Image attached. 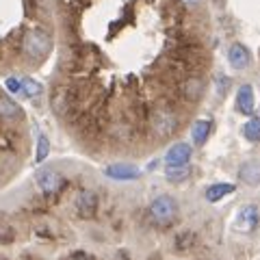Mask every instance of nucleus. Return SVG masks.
<instances>
[{
  "mask_svg": "<svg viewBox=\"0 0 260 260\" xmlns=\"http://www.w3.org/2000/svg\"><path fill=\"white\" fill-rule=\"evenodd\" d=\"M150 215H152V219L156 223L169 225L178 215V206H176L174 198H169V195H158V198L152 202V206H150Z\"/></svg>",
  "mask_w": 260,
  "mask_h": 260,
  "instance_id": "3",
  "label": "nucleus"
},
{
  "mask_svg": "<svg viewBox=\"0 0 260 260\" xmlns=\"http://www.w3.org/2000/svg\"><path fill=\"white\" fill-rule=\"evenodd\" d=\"M20 91L26 98H32V95H39V91H42V85L35 83L32 78H20Z\"/></svg>",
  "mask_w": 260,
  "mask_h": 260,
  "instance_id": "16",
  "label": "nucleus"
},
{
  "mask_svg": "<svg viewBox=\"0 0 260 260\" xmlns=\"http://www.w3.org/2000/svg\"><path fill=\"white\" fill-rule=\"evenodd\" d=\"M191 135H193L195 145H204L206 139H208V135H210V121H208V119L195 121V124H193V130H191Z\"/></svg>",
  "mask_w": 260,
  "mask_h": 260,
  "instance_id": "14",
  "label": "nucleus"
},
{
  "mask_svg": "<svg viewBox=\"0 0 260 260\" xmlns=\"http://www.w3.org/2000/svg\"><path fill=\"white\" fill-rule=\"evenodd\" d=\"M98 206V198L93 191H80V195L76 198V210L80 213V217H91L95 213Z\"/></svg>",
  "mask_w": 260,
  "mask_h": 260,
  "instance_id": "10",
  "label": "nucleus"
},
{
  "mask_svg": "<svg viewBox=\"0 0 260 260\" xmlns=\"http://www.w3.org/2000/svg\"><path fill=\"white\" fill-rule=\"evenodd\" d=\"M70 260H89V258H87L85 254H76V256H72Z\"/></svg>",
  "mask_w": 260,
  "mask_h": 260,
  "instance_id": "22",
  "label": "nucleus"
},
{
  "mask_svg": "<svg viewBox=\"0 0 260 260\" xmlns=\"http://www.w3.org/2000/svg\"><path fill=\"white\" fill-rule=\"evenodd\" d=\"M48 152H50V143H48V137H46V135H39V141H37V156H35L37 162L46 160Z\"/></svg>",
  "mask_w": 260,
  "mask_h": 260,
  "instance_id": "18",
  "label": "nucleus"
},
{
  "mask_svg": "<svg viewBox=\"0 0 260 260\" xmlns=\"http://www.w3.org/2000/svg\"><path fill=\"white\" fill-rule=\"evenodd\" d=\"M228 85H230V80H228V78H219V93L228 91Z\"/></svg>",
  "mask_w": 260,
  "mask_h": 260,
  "instance_id": "21",
  "label": "nucleus"
},
{
  "mask_svg": "<svg viewBox=\"0 0 260 260\" xmlns=\"http://www.w3.org/2000/svg\"><path fill=\"white\" fill-rule=\"evenodd\" d=\"M20 119H24L22 109L11 100V98L0 93V121H20Z\"/></svg>",
  "mask_w": 260,
  "mask_h": 260,
  "instance_id": "8",
  "label": "nucleus"
},
{
  "mask_svg": "<svg viewBox=\"0 0 260 260\" xmlns=\"http://www.w3.org/2000/svg\"><path fill=\"white\" fill-rule=\"evenodd\" d=\"M148 124L156 139H167L180 128V117L176 113V107H156L148 115Z\"/></svg>",
  "mask_w": 260,
  "mask_h": 260,
  "instance_id": "2",
  "label": "nucleus"
},
{
  "mask_svg": "<svg viewBox=\"0 0 260 260\" xmlns=\"http://www.w3.org/2000/svg\"><path fill=\"white\" fill-rule=\"evenodd\" d=\"M191 160V145L189 143H174L169 152L165 154L167 167H186V162Z\"/></svg>",
  "mask_w": 260,
  "mask_h": 260,
  "instance_id": "4",
  "label": "nucleus"
},
{
  "mask_svg": "<svg viewBox=\"0 0 260 260\" xmlns=\"http://www.w3.org/2000/svg\"><path fill=\"white\" fill-rule=\"evenodd\" d=\"M180 3L186 7V9H195V7H200L204 0H180Z\"/></svg>",
  "mask_w": 260,
  "mask_h": 260,
  "instance_id": "20",
  "label": "nucleus"
},
{
  "mask_svg": "<svg viewBox=\"0 0 260 260\" xmlns=\"http://www.w3.org/2000/svg\"><path fill=\"white\" fill-rule=\"evenodd\" d=\"M37 184L46 195H52L61 189L63 178L59 172H54V169H42V172L37 174Z\"/></svg>",
  "mask_w": 260,
  "mask_h": 260,
  "instance_id": "5",
  "label": "nucleus"
},
{
  "mask_svg": "<svg viewBox=\"0 0 260 260\" xmlns=\"http://www.w3.org/2000/svg\"><path fill=\"white\" fill-rule=\"evenodd\" d=\"M7 89L11 93H20V78H7Z\"/></svg>",
  "mask_w": 260,
  "mask_h": 260,
  "instance_id": "19",
  "label": "nucleus"
},
{
  "mask_svg": "<svg viewBox=\"0 0 260 260\" xmlns=\"http://www.w3.org/2000/svg\"><path fill=\"white\" fill-rule=\"evenodd\" d=\"M228 61H230V65L234 70H245L251 63V56H249V50L243 44H232L230 50H228Z\"/></svg>",
  "mask_w": 260,
  "mask_h": 260,
  "instance_id": "7",
  "label": "nucleus"
},
{
  "mask_svg": "<svg viewBox=\"0 0 260 260\" xmlns=\"http://www.w3.org/2000/svg\"><path fill=\"white\" fill-rule=\"evenodd\" d=\"M237 107H239L241 113H245V115H251V113H254V91H251L249 85H243L239 89Z\"/></svg>",
  "mask_w": 260,
  "mask_h": 260,
  "instance_id": "11",
  "label": "nucleus"
},
{
  "mask_svg": "<svg viewBox=\"0 0 260 260\" xmlns=\"http://www.w3.org/2000/svg\"><path fill=\"white\" fill-rule=\"evenodd\" d=\"M167 180H172V182H178V180H184L186 176H189V167H167Z\"/></svg>",
  "mask_w": 260,
  "mask_h": 260,
  "instance_id": "17",
  "label": "nucleus"
},
{
  "mask_svg": "<svg viewBox=\"0 0 260 260\" xmlns=\"http://www.w3.org/2000/svg\"><path fill=\"white\" fill-rule=\"evenodd\" d=\"M35 28H50L48 0H0V68L26 65L22 46Z\"/></svg>",
  "mask_w": 260,
  "mask_h": 260,
  "instance_id": "1",
  "label": "nucleus"
},
{
  "mask_svg": "<svg viewBox=\"0 0 260 260\" xmlns=\"http://www.w3.org/2000/svg\"><path fill=\"white\" fill-rule=\"evenodd\" d=\"M258 219H260V213L256 206H245L239 213V221H237V230L239 232H251L254 228L258 225Z\"/></svg>",
  "mask_w": 260,
  "mask_h": 260,
  "instance_id": "9",
  "label": "nucleus"
},
{
  "mask_svg": "<svg viewBox=\"0 0 260 260\" xmlns=\"http://www.w3.org/2000/svg\"><path fill=\"white\" fill-rule=\"evenodd\" d=\"M234 189H237V186L230 184V182L213 184V186H208V191H206V200H208V202H219L221 198H225V195L234 193Z\"/></svg>",
  "mask_w": 260,
  "mask_h": 260,
  "instance_id": "13",
  "label": "nucleus"
},
{
  "mask_svg": "<svg viewBox=\"0 0 260 260\" xmlns=\"http://www.w3.org/2000/svg\"><path fill=\"white\" fill-rule=\"evenodd\" d=\"M243 135H245V139L256 143L260 141V117H251L245 126H243Z\"/></svg>",
  "mask_w": 260,
  "mask_h": 260,
  "instance_id": "15",
  "label": "nucleus"
},
{
  "mask_svg": "<svg viewBox=\"0 0 260 260\" xmlns=\"http://www.w3.org/2000/svg\"><path fill=\"white\" fill-rule=\"evenodd\" d=\"M104 174L113 180H137L141 176V172L135 165H128V162H115V165H109L104 169Z\"/></svg>",
  "mask_w": 260,
  "mask_h": 260,
  "instance_id": "6",
  "label": "nucleus"
},
{
  "mask_svg": "<svg viewBox=\"0 0 260 260\" xmlns=\"http://www.w3.org/2000/svg\"><path fill=\"white\" fill-rule=\"evenodd\" d=\"M241 178H243V182L249 184V186L260 184V162L247 160L245 165L241 167Z\"/></svg>",
  "mask_w": 260,
  "mask_h": 260,
  "instance_id": "12",
  "label": "nucleus"
}]
</instances>
